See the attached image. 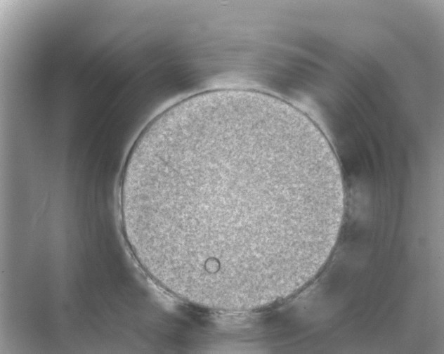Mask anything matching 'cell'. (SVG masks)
<instances>
[{
  "instance_id": "cell-1",
  "label": "cell",
  "mask_w": 444,
  "mask_h": 354,
  "mask_svg": "<svg viewBox=\"0 0 444 354\" xmlns=\"http://www.w3.org/2000/svg\"><path fill=\"white\" fill-rule=\"evenodd\" d=\"M126 240L142 268L193 304L247 311L292 294L332 251L339 164L311 121L268 98L178 104L135 140L120 180Z\"/></svg>"
}]
</instances>
